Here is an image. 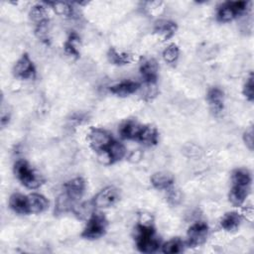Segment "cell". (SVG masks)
I'll return each instance as SVG.
<instances>
[{
	"mask_svg": "<svg viewBox=\"0 0 254 254\" xmlns=\"http://www.w3.org/2000/svg\"><path fill=\"white\" fill-rule=\"evenodd\" d=\"M232 186L229 192V200L235 206H240L245 201L251 190L252 177L247 169H236L232 173Z\"/></svg>",
	"mask_w": 254,
	"mask_h": 254,
	"instance_id": "cell-1",
	"label": "cell"
},
{
	"mask_svg": "<svg viewBox=\"0 0 254 254\" xmlns=\"http://www.w3.org/2000/svg\"><path fill=\"white\" fill-rule=\"evenodd\" d=\"M136 245L142 253L156 252L160 247V240L156 235L154 227L144 221L136 227Z\"/></svg>",
	"mask_w": 254,
	"mask_h": 254,
	"instance_id": "cell-2",
	"label": "cell"
},
{
	"mask_svg": "<svg viewBox=\"0 0 254 254\" xmlns=\"http://www.w3.org/2000/svg\"><path fill=\"white\" fill-rule=\"evenodd\" d=\"M14 173L21 184L30 190L38 189L43 184L42 177L25 160L16 161L14 164Z\"/></svg>",
	"mask_w": 254,
	"mask_h": 254,
	"instance_id": "cell-3",
	"label": "cell"
},
{
	"mask_svg": "<svg viewBox=\"0 0 254 254\" xmlns=\"http://www.w3.org/2000/svg\"><path fill=\"white\" fill-rule=\"evenodd\" d=\"M107 219L101 212H93L88 217L81 236L85 239H97L101 237L107 229Z\"/></svg>",
	"mask_w": 254,
	"mask_h": 254,
	"instance_id": "cell-4",
	"label": "cell"
},
{
	"mask_svg": "<svg viewBox=\"0 0 254 254\" xmlns=\"http://www.w3.org/2000/svg\"><path fill=\"white\" fill-rule=\"evenodd\" d=\"M248 3L246 1H231L223 3L216 13V17L220 22H229L237 16L244 13L247 9Z\"/></svg>",
	"mask_w": 254,
	"mask_h": 254,
	"instance_id": "cell-5",
	"label": "cell"
},
{
	"mask_svg": "<svg viewBox=\"0 0 254 254\" xmlns=\"http://www.w3.org/2000/svg\"><path fill=\"white\" fill-rule=\"evenodd\" d=\"M87 140L94 151L105 152L113 139L106 130L101 128H91L87 134Z\"/></svg>",
	"mask_w": 254,
	"mask_h": 254,
	"instance_id": "cell-6",
	"label": "cell"
},
{
	"mask_svg": "<svg viewBox=\"0 0 254 254\" xmlns=\"http://www.w3.org/2000/svg\"><path fill=\"white\" fill-rule=\"evenodd\" d=\"M118 199L119 190L113 186H108L95 194L92 199V203L96 207L107 208L114 205Z\"/></svg>",
	"mask_w": 254,
	"mask_h": 254,
	"instance_id": "cell-7",
	"label": "cell"
},
{
	"mask_svg": "<svg viewBox=\"0 0 254 254\" xmlns=\"http://www.w3.org/2000/svg\"><path fill=\"white\" fill-rule=\"evenodd\" d=\"M208 225L203 221H196L188 230V245L196 247L201 245L207 238Z\"/></svg>",
	"mask_w": 254,
	"mask_h": 254,
	"instance_id": "cell-8",
	"label": "cell"
},
{
	"mask_svg": "<svg viewBox=\"0 0 254 254\" xmlns=\"http://www.w3.org/2000/svg\"><path fill=\"white\" fill-rule=\"evenodd\" d=\"M14 75L20 79H32L36 76V67L27 54H23L13 67Z\"/></svg>",
	"mask_w": 254,
	"mask_h": 254,
	"instance_id": "cell-9",
	"label": "cell"
},
{
	"mask_svg": "<svg viewBox=\"0 0 254 254\" xmlns=\"http://www.w3.org/2000/svg\"><path fill=\"white\" fill-rule=\"evenodd\" d=\"M140 73L144 81L150 85L154 84L158 77V64L155 59H145L140 64Z\"/></svg>",
	"mask_w": 254,
	"mask_h": 254,
	"instance_id": "cell-10",
	"label": "cell"
},
{
	"mask_svg": "<svg viewBox=\"0 0 254 254\" xmlns=\"http://www.w3.org/2000/svg\"><path fill=\"white\" fill-rule=\"evenodd\" d=\"M206 99H207L210 109L215 114H218L223 110L224 93L219 87L213 86V87L209 88L207 91V94H206Z\"/></svg>",
	"mask_w": 254,
	"mask_h": 254,
	"instance_id": "cell-11",
	"label": "cell"
},
{
	"mask_svg": "<svg viewBox=\"0 0 254 254\" xmlns=\"http://www.w3.org/2000/svg\"><path fill=\"white\" fill-rule=\"evenodd\" d=\"M85 190V182L82 178H74L64 185V193L73 201L80 198Z\"/></svg>",
	"mask_w": 254,
	"mask_h": 254,
	"instance_id": "cell-12",
	"label": "cell"
},
{
	"mask_svg": "<svg viewBox=\"0 0 254 254\" xmlns=\"http://www.w3.org/2000/svg\"><path fill=\"white\" fill-rule=\"evenodd\" d=\"M9 206L13 211H15L18 214L30 213L28 196L22 193H19V192L13 193L9 198Z\"/></svg>",
	"mask_w": 254,
	"mask_h": 254,
	"instance_id": "cell-13",
	"label": "cell"
},
{
	"mask_svg": "<svg viewBox=\"0 0 254 254\" xmlns=\"http://www.w3.org/2000/svg\"><path fill=\"white\" fill-rule=\"evenodd\" d=\"M174 182V176L168 172H157L151 177V184L157 190H169Z\"/></svg>",
	"mask_w": 254,
	"mask_h": 254,
	"instance_id": "cell-14",
	"label": "cell"
},
{
	"mask_svg": "<svg viewBox=\"0 0 254 254\" xmlns=\"http://www.w3.org/2000/svg\"><path fill=\"white\" fill-rule=\"evenodd\" d=\"M140 87V84L133 80H124L117 84L110 86L109 90L111 93L118 96H127L136 92Z\"/></svg>",
	"mask_w": 254,
	"mask_h": 254,
	"instance_id": "cell-15",
	"label": "cell"
},
{
	"mask_svg": "<svg viewBox=\"0 0 254 254\" xmlns=\"http://www.w3.org/2000/svg\"><path fill=\"white\" fill-rule=\"evenodd\" d=\"M30 213H41L49 207V200L41 193L33 192L28 195Z\"/></svg>",
	"mask_w": 254,
	"mask_h": 254,
	"instance_id": "cell-16",
	"label": "cell"
},
{
	"mask_svg": "<svg viewBox=\"0 0 254 254\" xmlns=\"http://www.w3.org/2000/svg\"><path fill=\"white\" fill-rule=\"evenodd\" d=\"M158 140H159V134L155 127L142 125V128L137 137V141L147 146H153L158 143Z\"/></svg>",
	"mask_w": 254,
	"mask_h": 254,
	"instance_id": "cell-17",
	"label": "cell"
},
{
	"mask_svg": "<svg viewBox=\"0 0 254 254\" xmlns=\"http://www.w3.org/2000/svg\"><path fill=\"white\" fill-rule=\"evenodd\" d=\"M155 33H157L164 40H168L174 36L177 31V24L170 20H160L156 22L154 27Z\"/></svg>",
	"mask_w": 254,
	"mask_h": 254,
	"instance_id": "cell-18",
	"label": "cell"
},
{
	"mask_svg": "<svg viewBox=\"0 0 254 254\" xmlns=\"http://www.w3.org/2000/svg\"><path fill=\"white\" fill-rule=\"evenodd\" d=\"M109 163H116L124 158L126 155V149L124 145L118 141L112 140L107 149L105 150Z\"/></svg>",
	"mask_w": 254,
	"mask_h": 254,
	"instance_id": "cell-19",
	"label": "cell"
},
{
	"mask_svg": "<svg viewBox=\"0 0 254 254\" xmlns=\"http://www.w3.org/2000/svg\"><path fill=\"white\" fill-rule=\"evenodd\" d=\"M141 128H142V125H140L136 121L129 120L121 125V127L119 128V133L123 139L137 140V137L139 135Z\"/></svg>",
	"mask_w": 254,
	"mask_h": 254,
	"instance_id": "cell-20",
	"label": "cell"
},
{
	"mask_svg": "<svg viewBox=\"0 0 254 254\" xmlns=\"http://www.w3.org/2000/svg\"><path fill=\"white\" fill-rule=\"evenodd\" d=\"M240 222H241L240 214L236 211H229L222 216L220 220V225L226 231H234L239 227Z\"/></svg>",
	"mask_w": 254,
	"mask_h": 254,
	"instance_id": "cell-21",
	"label": "cell"
},
{
	"mask_svg": "<svg viewBox=\"0 0 254 254\" xmlns=\"http://www.w3.org/2000/svg\"><path fill=\"white\" fill-rule=\"evenodd\" d=\"M107 58H108V61L112 64H116V65L127 64L132 60V58H131V56L129 54L117 52L114 48L109 49V51L107 53Z\"/></svg>",
	"mask_w": 254,
	"mask_h": 254,
	"instance_id": "cell-22",
	"label": "cell"
},
{
	"mask_svg": "<svg viewBox=\"0 0 254 254\" xmlns=\"http://www.w3.org/2000/svg\"><path fill=\"white\" fill-rule=\"evenodd\" d=\"M79 37L75 32H72L67 40L64 43V51L67 55H69L70 57H73L75 59H77L79 57V52L77 49V46L79 45L80 41H79Z\"/></svg>",
	"mask_w": 254,
	"mask_h": 254,
	"instance_id": "cell-23",
	"label": "cell"
},
{
	"mask_svg": "<svg viewBox=\"0 0 254 254\" xmlns=\"http://www.w3.org/2000/svg\"><path fill=\"white\" fill-rule=\"evenodd\" d=\"M74 201L69 198L65 193H63L58 196L56 200V206H55V212L57 214H62L64 212H66L68 210H71L73 208V203Z\"/></svg>",
	"mask_w": 254,
	"mask_h": 254,
	"instance_id": "cell-24",
	"label": "cell"
},
{
	"mask_svg": "<svg viewBox=\"0 0 254 254\" xmlns=\"http://www.w3.org/2000/svg\"><path fill=\"white\" fill-rule=\"evenodd\" d=\"M49 24L50 23L48 19H45L36 24L35 34L37 38L45 44H49L50 42V25Z\"/></svg>",
	"mask_w": 254,
	"mask_h": 254,
	"instance_id": "cell-25",
	"label": "cell"
},
{
	"mask_svg": "<svg viewBox=\"0 0 254 254\" xmlns=\"http://www.w3.org/2000/svg\"><path fill=\"white\" fill-rule=\"evenodd\" d=\"M184 242L180 238H173L169 241H167L162 246V252L166 254H174V253H180L184 250Z\"/></svg>",
	"mask_w": 254,
	"mask_h": 254,
	"instance_id": "cell-26",
	"label": "cell"
},
{
	"mask_svg": "<svg viewBox=\"0 0 254 254\" xmlns=\"http://www.w3.org/2000/svg\"><path fill=\"white\" fill-rule=\"evenodd\" d=\"M180 56V50L179 47L175 44H171L168 47H166L163 51V58L165 62L168 64H174L177 62Z\"/></svg>",
	"mask_w": 254,
	"mask_h": 254,
	"instance_id": "cell-27",
	"label": "cell"
},
{
	"mask_svg": "<svg viewBox=\"0 0 254 254\" xmlns=\"http://www.w3.org/2000/svg\"><path fill=\"white\" fill-rule=\"evenodd\" d=\"M55 12L61 16H64V17H69L73 14V8L66 2H53L50 3Z\"/></svg>",
	"mask_w": 254,
	"mask_h": 254,
	"instance_id": "cell-28",
	"label": "cell"
},
{
	"mask_svg": "<svg viewBox=\"0 0 254 254\" xmlns=\"http://www.w3.org/2000/svg\"><path fill=\"white\" fill-rule=\"evenodd\" d=\"M30 16L32 18L33 21L37 23L47 19L46 18V9L43 5H35L32 9H31V12H30Z\"/></svg>",
	"mask_w": 254,
	"mask_h": 254,
	"instance_id": "cell-29",
	"label": "cell"
},
{
	"mask_svg": "<svg viewBox=\"0 0 254 254\" xmlns=\"http://www.w3.org/2000/svg\"><path fill=\"white\" fill-rule=\"evenodd\" d=\"M243 94L249 101H253L254 99V91H253V74L250 73V75L247 77L244 86H243Z\"/></svg>",
	"mask_w": 254,
	"mask_h": 254,
	"instance_id": "cell-30",
	"label": "cell"
},
{
	"mask_svg": "<svg viewBox=\"0 0 254 254\" xmlns=\"http://www.w3.org/2000/svg\"><path fill=\"white\" fill-rule=\"evenodd\" d=\"M168 201L172 205H177L181 201V193L178 190L170 188L168 190Z\"/></svg>",
	"mask_w": 254,
	"mask_h": 254,
	"instance_id": "cell-31",
	"label": "cell"
},
{
	"mask_svg": "<svg viewBox=\"0 0 254 254\" xmlns=\"http://www.w3.org/2000/svg\"><path fill=\"white\" fill-rule=\"evenodd\" d=\"M243 140L245 145L249 148V150H253V145H254V135H253V128L249 127L243 134Z\"/></svg>",
	"mask_w": 254,
	"mask_h": 254,
	"instance_id": "cell-32",
	"label": "cell"
}]
</instances>
